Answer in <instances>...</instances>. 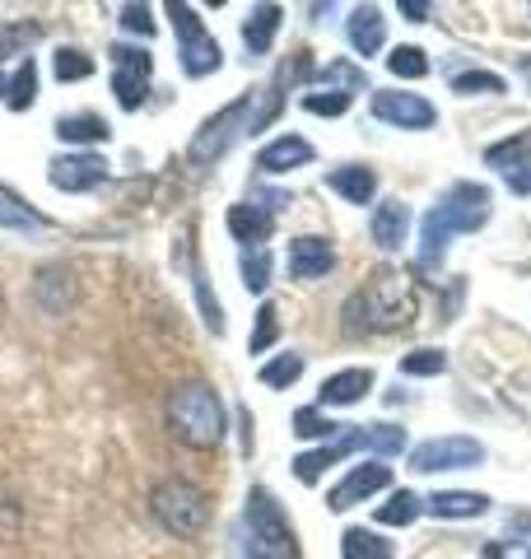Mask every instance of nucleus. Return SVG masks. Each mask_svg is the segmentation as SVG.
I'll return each mask as SVG.
<instances>
[{
    "mask_svg": "<svg viewBox=\"0 0 531 559\" xmlns=\"http://www.w3.org/2000/svg\"><path fill=\"white\" fill-rule=\"evenodd\" d=\"M489 219V187L481 182H457L442 191V201L420 224V271H434L448 252L452 234H475Z\"/></svg>",
    "mask_w": 531,
    "mask_h": 559,
    "instance_id": "1",
    "label": "nucleus"
},
{
    "mask_svg": "<svg viewBox=\"0 0 531 559\" xmlns=\"http://www.w3.org/2000/svg\"><path fill=\"white\" fill-rule=\"evenodd\" d=\"M415 318V285L401 271H378L368 285L345 304V331H397Z\"/></svg>",
    "mask_w": 531,
    "mask_h": 559,
    "instance_id": "2",
    "label": "nucleus"
},
{
    "mask_svg": "<svg viewBox=\"0 0 531 559\" xmlns=\"http://www.w3.org/2000/svg\"><path fill=\"white\" fill-rule=\"evenodd\" d=\"M168 429L177 443L197 448V452H210L220 448L224 439V406L215 388H205V382H182L173 396H168Z\"/></svg>",
    "mask_w": 531,
    "mask_h": 559,
    "instance_id": "3",
    "label": "nucleus"
},
{
    "mask_svg": "<svg viewBox=\"0 0 531 559\" xmlns=\"http://www.w3.org/2000/svg\"><path fill=\"white\" fill-rule=\"evenodd\" d=\"M243 555L247 559H304L285 509L271 499V489L252 485L247 489V509H243Z\"/></svg>",
    "mask_w": 531,
    "mask_h": 559,
    "instance_id": "4",
    "label": "nucleus"
},
{
    "mask_svg": "<svg viewBox=\"0 0 531 559\" xmlns=\"http://www.w3.org/2000/svg\"><path fill=\"white\" fill-rule=\"evenodd\" d=\"M150 509H154L158 522H164V532L182 536V540H187V536H201L205 522H210V499H205V489L191 485V480H182V476L158 480L154 495H150Z\"/></svg>",
    "mask_w": 531,
    "mask_h": 559,
    "instance_id": "5",
    "label": "nucleus"
},
{
    "mask_svg": "<svg viewBox=\"0 0 531 559\" xmlns=\"http://www.w3.org/2000/svg\"><path fill=\"white\" fill-rule=\"evenodd\" d=\"M252 103H257V94H243V98L228 103V108H220L215 117H205L201 131L191 135V145H187V159L201 164V168L224 159L228 145H234L243 131H252Z\"/></svg>",
    "mask_w": 531,
    "mask_h": 559,
    "instance_id": "6",
    "label": "nucleus"
},
{
    "mask_svg": "<svg viewBox=\"0 0 531 559\" xmlns=\"http://www.w3.org/2000/svg\"><path fill=\"white\" fill-rule=\"evenodd\" d=\"M168 14H173V33H177V57H182V70L191 80H205V75H215V70L224 66V51H220V43L205 33V24L197 20V10L191 5H168Z\"/></svg>",
    "mask_w": 531,
    "mask_h": 559,
    "instance_id": "7",
    "label": "nucleus"
},
{
    "mask_svg": "<svg viewBox=\"0 0 531 559\" xmlns=\"http://www.w3.org/2000/svg\"><path fill=\"white\" fill-rule=\"evenodd\" d=\"M485 462V448L467 439V433H448V439H429L411 452V471H471Z\"/></svg>",
    "mask_w": 531,
    "mask_h": 559,
    "instance_id": "8",
    "label": "nucleus"
},
{
    "mask_svg": "<svg viewBox=\"0 0 531 559\" xmlns=\"http://www.w3.org/2000/svg\"><path fill=\"white\" fill-rule=\"evenodd\" d=\"M113 61H117V70H113V94H117L121 108L135 112L140 103H145V94H150L154 57H150L145 47H127V43H117V47H113Z\"/></svg>",
    "mask_w": 531,
    "mask_h": 559,
    "instance_id": "9",
    "label": "nucleus"
},
{
    "mask_svg": "<svg viewBox=\"0 0 531 559\" xmlns=\"http://www.w3.org/2000/svg\"><path fill=\"white\" fill-rule=\"evenodd\" d=\"M47 178L57 191H70V197H80V191H94L108 182V159L103 154H88V150H75V154H57V159L47 164Z\"/></svg>",
    "mask_w": 531,
    "mask_h": 559,
    "instance_id": "10",
    "label": "nucleus"
},
{
    "mask_svg": "<svg viewBox=\"0 0 531 559\" xmlns=\"http://www.w3.org/2000/svg\"><path fill=\"white\" fill-rule=\"evenodd\" d=\"M374 117L387 121V127H401V131H429L438 121V108L420 94H401V90H378L374 94Z\"/></svg>",
    "mask_w": 531,
    "mask_h": 559,
    "instance_id": "11",
    "label": "nucleus"
},
{
    "mask_svg": "<svg viewBox=\"0 0 531 559\" xmlns=\"http://www.w3.org/2000/svg\"><path fill=\"white\" fill-rule=\"evenodd\" d=\"M387 485H392V466H382V462H359V466H350V476L327 495V509H331V513H345V509H354V503L374 499L378 489H387Z\"/></svg>",
    "mask_w": 531,
    "mask_h": 559,
    "instance_id": "12",
    "label": "nucleus"
},
{
    "mask_svg": "<svg viewBox=\"0 0 531 559\" xmlns=\"http://www.w3.org/2000/svg\"><path fill=\"white\" fill-rule=\"evenodd\" d=\"M368 443H374V429H345L335 443H322L317 452H304V457H294V476L304 480V485H317L327 466H335L341 457H350V452H359V448H368Z\"/></svg>",
    "mask_w": 531,
    "mask_h": 559,
    "instance_id": "13",
    "label": "nucleus"
},
{
    "mask_svg": "<svg viewBox=\"0 0 531 559\" xmlns=\"http://www.w3.org/2000/svg\"><path fill=\"white\" fill-rule=\"evenodd\" d=\"M271 229H275V210L271 205H257V201L228 205V234H234L238 242H247V252L261 248V242L271 238Z\"/></svg>",
    "mask_w": 531,
    "mask_h": 559,
    "instance_id": "14",
    "label": "nucleus"
},
{
    "mask_svg": "<svg viewBox=\"0 0 531 559\" xmlns=\"http://www.w3.org/2000/svg\"><path fill=\"white\" fill-rule=\"evenodd\" d=\"M335 266V252H331V242L327 238H294L290 242V275L294 280H317V275H327Z\"/></svg>",
    "mask_w": 531,
    "mask_h": 559,
    "instance_id": "15",
    "label": "nucleus"
},
{
    "mask_svg": "<svg viewBox=\"0 0 531 559\" xmlns=\"http://www.w3.org/2000/svg\"><path fill=\"white\" fill-rule=\"evenodd\" d=\"M312 145L304 135H275L271 145H261V154H257V168L261 173H290V168H304V164H312Z\"/></svg>",
    "mask_w": 531,
    "mask_h": 559,
    "instance_id": "16",
    "label": "nucleus"
},
{
    "mask_svg": "<svg viewBox=\"0 0 531 559\" xmlns=\"http://www.w3.org/2000/svg\"><path fill=\"white\" fill-rule=\"evenodd\" d=\"M327 187L335 191V197H345L350 205H368L378 197V173L364 168V164H345V168L327 173Z\"/></svg>",
    "mask_w": 531,
    "mask_h": 559,
    "instance_id": "17",
    "label": "nucleus"
},
{
    "mask_svg": "<svg viewBox=\"0 0 531 559\" xmlns=\"http://www.w3.org/2000/svg\"><path fill=\"white\" fill-rule=\"evenodd\" d=\"M387 20H382V10L378 5H359L350 14V24H345V33H350V47L359 51V57H378L382 51V28Z\"/></svg>",
    "mask_w": 531,
    "mask_h": 559,
    "instance_id": "18",
    "label": "nucleus"
},
{
    "mask_svg": "<svg viewBox=\"0 0 531 559\" xmlns=\"http://www.w3.org/2000/svg\"><path fill=\"white\" fill-rule=\"evenodd\" d=\"M33 294H38V304H43L47 312H66L70 304L80 299V285L70 280L66 266H43V271H38V285H33Z\"/></svg>",
    "mask_w": 531,
    "mask_h": 559,
    "instance_id": "19",
    "label": "nucleus"
},
{
    "mask_svg": "<svg viewBox=\"0 0 531 559\" xmlns=\"http://www.w3.org/2000/svg\"><path fill=\"white\" fill-rule=\"evenodd\" d=\"M368 388H374V369H345V373H331L322 382L317 401H322V406H354Z\"/></svg>",
    "mask_w": 531,
    "mask_h": 559,
    "instance_id": "20",
    "label": "nucleus"
},
{
    "mask_svg": "<svg viewBox=\"0 0 531 559\" xmlns=\"http://www.w3.org/2000/svg\"><path fill=\"white\" fill-rule=\"evenodd\" d=\"M405 229H411V205L405 201H382L374 210V242L387 252H397L405 242Z\"/></svg>",
    "mask_w": 531,
    "mask_h": 559,
    "instance_id": "21",
    "label": "nucleus"
},
{
    "mask_svg": "<svg viewBox=\"0 0 531 559\" xmlns=\"http://www.w3.org/2000/svg\"><path fill=\"white\" fill-rule=\"evenodd\" d=\"M57 135L66 140V145H103V140L113 135V127L98 112H70V117L57 121Z\"/></svg>",
    "mask_w": 531,
    "mask_h": 559,
    "instance_id": "22",
    "label": "nucleus"
},
{
    "mask_svg": "<svg viewBox=\"0 0 531 559\" xmlns=\"http://www.w3.org/2000/svg\"><path fill=\"white\" fill-rule=\"evenodd\" d=\"M280 20H285V10L280 5H257L252 14H247V24H243V43H247V51H271V43H275V33H280Z\"/></svg>",
    "mask_w": 531,
    "mask_h": 559,
    "instance_id": "23",
    "label": "nucleus"
},
{
    "mask_svg": "<svg viewBox=\"0 0 531 559\" xmlns=\"http://www.w3.org/2000/svg\"><path fill=\"white\" fill-rule=\"evenodd\" d=\"M434 518H481L489 509L485 495H471V489H438V495L424 503Z\"/></svg>",
    "mask_w": 531,
    "mask_h": 559,
    "instance_id": "24",
    "label": "nucleus"
},
{
    "mask_svg": "<svg viewBox=\"0 0 531 559\" xmlns=\"http://www.w3.org/2000/svg\"><path fill=\"white\" fill-rule=\"evenodd\" d=\"M43 224H47V219L20 197V191L0 187V229H20V234H28V229H43Z\"/></svg>",
    "mask_w": 531,
    "mask_h": 559,
    "instance_id": "25",
    "label": "nucleus"
},
{
    "mask_svg": "<svg viewBox=\"0 0 531 559\" xmlns=\"http://www.w3.org/2000/svg\"><path fill=\"white\" fill-rule=\"evenodd\" d=\"M485 164L499 168V173H512V168L531 164V127L518 131V135H508V140H499V145H489L485 150Z\"/></svg>",
    "mask_w": 531,
    "mask_h": 559,
    "instance_id": "26",
    "label": "nucleus"
},
{
    "mask_svg": "<svg viewBox=\"0 0 531 559\" xmlns=\"http://www.w3.org/2000/svg\"><path fill=\"white\" fill-rule=\"evenodd\" d=\"M341 559H392V540H382L364 527H350L341 536Z\"/></svg>",
    "mask_w": 531,
    "mask_h": 559,
    "instance_id": "27",
    "label": "nucleus"
},
{
    "mask_svg": "<svg viewBox=\"0 0 531 559\" xmlns=\"http://www.w3.org/2000/svg\"><path fill=\"white\" fill-rule=\"evenodd\" d=\"M5 103L14 112H28L33 103H38V66H33V61H20L14 80L5 84Z\"/></svg>",
    "mask_w": 531,
    "mask_h": 559,
    "instance_id": "28",
    "label": "nucleus"
},
{
    "mask_svg": "<svg viewBox=\"0 0 531 559\" xmlns=\"http://www.w3.org/2000/svg\"><path fill=\"white\" fill-rule=\"evenodd\" d=\"M420 513H424V499L411 495V489H397V495L378 509V522H382V527H411Z\"/></svg>",
    "mask_w": 531,
    "mask_h": 559,
    "instance_id": "29",
    "label": "nucleus"
},
{
    "mask_svg": "<svg viewBox=\"0 0 531 559\" xmlns=\"http://www.w3.org/2000/svg\"><path fill=\"white\" fill-rule=\"evenodd\" d=\"M51 75H57L61 84L88 80V75H94V57L80 51V47H61V51H51Z\"/></svg>",
    "mask_w": 531,
    "mask_h": 559,
    "instance_id": "30",
    "label": "nucleus"
},
{
    "mask_svg": "<svg viewBox=\"0 0 531 559\" xmlns=\"http://www.w3.org/2000/svg\"><path fill=\"white\" fill-rule=\"evenodd\" d=\"M266 388H294L298 378H304V355H275V359H266L261 364V373H257Z\"/></svg>",
    "mask_w": 531,
    "mask_h": 559,
    "instance_id": "31",
    "label": "nucleus"
},
{
    "mask_svg": "<svg viewBox=\"0 0 531 559\" xmlns=\"http://www.w3.org/2000/svg\"><path fill=\"white\" fill-rule=\"evenodd\" d=\"M294 433H298V439H322V443H335V439L345 433V425H331V419H327L322 411L304 406V411H294Z\"/></svg>",
    "mask_w": 531,
    "mask_h": 559,
    "instance_id": "32",
    "label": "nucleus"
},
{
    "mask_svg": "<svg viewBox=\"0 0 531 559\" xmlns=\"http://www.w3.org/2000/svg\"><path fill=\"white\" fill-rule=\"evenodd\" d=\"M275 341H280V308L261 304L257 308V326H252V336H247V349H252V355H266Z\"/></svg>",
    "mask_w": 531,
    "mask_h": 559,
    "instance_id": "33",
    "label": "nucleus"
},
{
    "mask_svg": "<svg viewBox=\"0 0 531 559\" xmlns=\"http://www.w3.org/2000/svg\"><path fill=\"white\" fill-rule=\"evenodd\" d=\"M401 373L405 378H438V373H448V355H442V349H411V355L401 359Z\"/></svg>",
    "mask_w": 531,
    "mask_h": 559,
    "instance_id": "34",
    "label": "nucleus"
},
{
    "mask_svg": "<svg viewBox=\"0 0 531 559\" xmlns=\"http://www.w3.org/2000/svg\"><path fill=\"white\" fill-rule=\"evenodd\" d=\"M387 70H392L397 80H424L429 75V57H424L420 47H397L392 57H387Z\"/></svg>",
    "mask_w": 531,
    "mask_h": 559,
    "instance_id": "35",
    "label": "nucleus"
},
{
    "mask_svg": "<svg viewBox=\"0 0 531 559\" xmlns=\"http://www.w3.org/2000/svg\"><path fill=\"white\" fill-rule=\"evenodd\" d=\"M243 285L252 294H261L266 285H271V252H266V248L243 252Z\"/></svg>",
    "mask_w": 531,
    "mask_h": 559,
    "instance_id": "36",
    "label": "nucleus"
},
{
    "mask_svg": "<svg viewBox=\"0 0 531 559\" xmlns=\"http://www.w3.org/2000/svg\"><path fill=\"white\" fill-rule=\"evenodd\" d=\"M345 108H350L345 90H312V94H304V112H312V117H341Z\"/></svg>",
    "mask_w": 531,
    "mask_h": 559,
    "instance_id": "37",
    "label": "nucleus"
},
{
    "mask_svg": "<svg viewBox=\"0 0 531 559\" xmlns=\"http://www.w3.org/2000/svg\"><path fill=\"white\" fill-rule=\"evenodd\" d=\"M452 94H504V75H489V70H467V75H452Z\"/></svg>",
    "mask_w": 531,
    "mask_h": 559,
    "instance_id": "38",
    "label": "nucleus"
},
{
    "mask_svg": "<svg viewBox=\"0 0 531 559\" xmlns=\"http://www.w3.org/2000/svg\"><path fill=\"white\" fill-rule=\"evenodd\" d=\"M191 280H197V304H201V312H205V326L220 336V331H224V308H220L215 294H210V275H205V266H197V275H191Z\"/></svg>",
    "mask_w": 531,
    "mask_h": 559,
    "instance_id": "39",
    "label": "nucleus"
},
{
    "mask_svg": "<svg viewBox=\"0 0 531 559\" xmlns=\"http://www.w3.org/2000/svg\"><path fill=\"white\" fill-rule=\"evenodd\" d=\"M121 28H131V33H140V38H150V33H154L150 5H127V10H121Z\"/></svg>",
    "mask_w": 531,
    "mask_h": 559,
    "instance_id": "40",
    "label": "nucleus"
},
{
    "mask_svg": "<svg viewBox=\"0 0 531 559\" xmlns=\"http://www.w3.org/2000/svg\"><path fill=\"white\" fill-rule=\"evenodd\" d=\"M33 38H38V28H33V24H24V28H0V57H10V51L28 47Z\"/></svg>",
    "mask_w": 531,
    "mask_h": 559,
    "instance_id": "41",
    "label": "nucleus"
},
{
    "mask_svg": "<svg viewBox=\"0 0 531 559\" xmlns=\"http://www.w3.org/2000/svg\"><path fill=\"white\" fill-rule=\"evenodd\" d=\"M504 182H508V191H518V197H531V164L504 173Z\"/></svg>",
    "mask_w": 531,
    "mask_h": 559,
    "instance_id": "42",
    "label": "nucleus"
},
{
    "mask_svg": "<svg viewBox=\"0 0 531 559\" xmlns=\"http://www.w3.org/2000/svg\"><path fill=\"white\" fill-rule=\"evenodd\" d=\"M401 14H405L411 24H424V20L434 14V5H424V0H401Z\"/></svg>",
    "mask_w": 531,
    "mask_h": 559,
    "instance_id": "43",
    "label": "nucleus"
},
{
    "mask_svg": "<svg viewBox=\"0 0 531 559\" xmlns=\"http://www.w3.org/2000/svg\"><path fill=\"white\" fill-rule=\"evenodd\" d=\"M522 75H527V80H531V57H527V61H522Z\"/></svg>",
    "mask_w": 531,
    "mask_h": 559,
    "instance_id": "44",
    "label": "nucleus"
},
{
    "mask_svg": "<svg viewBox=\"0 0 531 559\" xmlns=\"http://www.w3.org/2000/svg\"><path fill=\"white\" fill-rule=\"evenodd\" d=\"M5 84H10V80H5V75H0V98H5Z\"/></svg>",
    "mask_w": 531,
    "mask_h": 559,
    "instance_id": "45",
    "label": "nucleus"
}]
</instances>
